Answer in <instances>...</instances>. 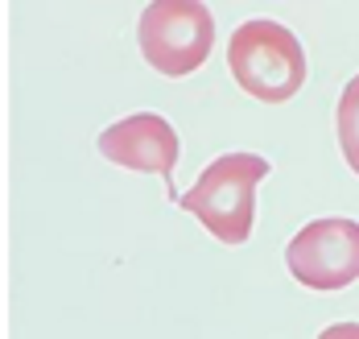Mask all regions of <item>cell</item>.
Returning <instances> with one entry per match:
<instances>
[{
	"label": "cell",
	"instance_id": "cell-2",
	"mask_svg": "<svg viewBox=\"0 0 359 339\" xmlns=\"http://www.w3.org/2000/svg\"><path fill=\"white\" fill-rule=\"evenodd\" d=\"M227 71L260 104H285L306 83V50L281 21H244L227 41Z\"/></svg>",
	"mask_w": 359,
	"mask_h": 339
},
{
	"label": "cell",
	"instance_id": "cell-4",
	"mask_svg": "<svg viewBox=\"0 0 359 339\" xmlns=\"http://www.w3.org/2000/svg\"><path fill=\"white\" fill-rule=\"evenodd\" d=\"M285 265L297 286L347 290L351 281H359V224L343 215L306 224L285 244Z\"/></svg>",
	"mask_w": 359,
	"mask_h": 339
},
{
	"label": "cell",
	"instance_id": "cell-1",
	"mask_svg": "<svg viewBox=\"0 0 359 339\" xmlns=\"http://www.w3.org/2000/svg\"><path fill=\"white\" fill-rule=\"evenodd\" d=\"M269 178V161L260 153H223L194 187L178 194V207L190 211L223 244H244L256 220V187Z\"/></svg>",
	"mask_w": 359,
	"mask_h": 339
},
{
	"label": "cell",
	"instance_id": "cell-7",
	"mask_svg": "<svg viewBox=\"0 0 359 339\" xmlns=\"http://www.w3.org/2000/svg\"><path fill=\"white\" fill-rule=\"evenodd\" d=\"M318 339H359V323H330Z\"/></svg>",
	"mask_w": 359,
	"mask_h": 339
},
{
	"label": "cell",
	"instance_id": "cell-6",
	"mask_svg": "<svg viewBox=\"0 0 359 339\" xmlns=\"http://www.w3.org/2000/svg\"><path fill=\"white\" fill-rule=\"evenodd\" d=\"M339 145L347 166L359 174V75L343 87V100H339Z\"/></svg>",
	"mask_w": 359,
	"mask_h": 339
},
{
	"label": "cell",
	"instance_id": "cell-3",
	"mask_svg": "<svg viewBox=\"0 0 359 339\" xmlns=\"http://www.w3.org/2000/svg\"><path fill=\"white\" fill-rule=\"evenodd\" d=\"M144 62L165 79L194 75L211 46H215V17L203 0H149L137 25Z\"/></svg>",
	"mask_w": 359,
	"mask_h": 339
},
{
	"label": "cell",
	"instance_id": "cell-5",
	"mask_svg": "<svg viewBox=\"0 0 359 339\" xmlns=\"http://www.w3.org/2000/svg\"><path fill=\"white\" fill-rule=\"evenodd\" d=\"M100 153L137 174H161L165 182H174V166H178V133L165 116L157 112H137L108 124L100 133Z\"/></svg>",
	"mask_w": 359,
	"mask_h": 339
}]
</instances>
